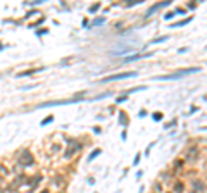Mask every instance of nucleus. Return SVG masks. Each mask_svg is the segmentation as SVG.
Listing matches in <instances>:
<instances>
[{"label":"nucleus","mask_w":207,"mask_h":193,"mask_svg":"<svg viewBox=\"0 0 207 193\" xmlns=\"http://www.w3.org/2000/svg\"><path fill=\"white\" fill-rule=\"evenodd\" d=\"M197 71H200L199 67H192V69H185L181 71V73H174V74H167V76H157L155 79H179L183 78V76H186V74H192V73H197Z\"/></svg>","instance_id":"nucleus-1"},{"label":"nucleus","mask_w":207,"mask_h":193,"mask_svg":"<svg viewBox=\"0 0 207 193\" xmlns=\"http://www.w3.org/2000/svg\"><path fill=\"white\" fill-rule=\"evenodd\" d=\"M17 162L21 164V167L31 166L33 164V155H31L28 150H23V152H19V155H17Z\"/></svg>","instance_id":"nucleus-2"},{"label":"nucleus","mask_w":207,"mask_h":193,"mask_svg":"<svg viewBox=\"0 0 207 193\" xmlns=\"http://www.w3.org/2000/svg\"><path fill=\"white\" fill-rule=\"evenodd\" d=\"M81 98H73V100H55V102H43L40 103V107H54V105H69V103L79 102Z\"/></svg>","instance_id":"nucleus-3"},{"label":"nucleus","mask_w":207,"mask_h":193,"mask_svg":"<svg viewBox=\"0 0 207 193\" xmlns=\"http://www.w3.org/2000/svg\"><path fill=\"white\" fill-rule=\"evenodd\" d=\"M133 76H137V73H121V74H112V76H107V78H104V83L116 81V79H124V78H133Z\"/></svg>","instance_id":"nucleus-4"},{"label":"nucleus","mask_w":207,"mask_h":193,"mask_svg":"<svg viewBox=\"0 0 207 193\" xmlns=\"http://www.w3.org/2000/svg\"><path fill=\"white\" fill-rule=\"evenodd\" d=\"M78 148H79V145H76L73 140H69V148L66 150V159H69V157H73V155H74V152L78 150Z\"/></svg>","instance_id":"nucleus-5"},{"label":"nucleus","mask_w":207,"mask_h":193,"mask_svg":"<svg viewBox=\"0 0 207 193\" xmlns=\"http://www.w3.org/2000/svg\"><path fill=\"white\" fill-rule=\"evenodd\" d=\"M36 71H40V69H28V71H24V73H19V74H17V78H21V76H29V74L36 73Z\"/></svg>","instance_id":"nucleus-6"},{"label":"nucleus","mask_w":207,"mask_h":193,"mask_svg":"<svg viewBox=\"0 0 207 193\" xmlns=\"http://www.w3.org/2000/svg\"><path fill=\"white\" fill-rule=\"evenodd\" d=\"M52 119H54V117H52V115H48V117H45V119L41 121V126H45V124H48V123H52Z\"/></svg>","instance_id":"nucleus-7"},{"label":"nucleus","mask_w":207,"mask_h":193,"mask_svg":"<svg viewBox=\"0 0 207 193\" xmlns=\"http://www.w3.org/2000/svg\"><path fill=\"white\" fill-rule=\"evenodd\" d=\"M99 153H100V150H95V152H93V153H91V155H90V157H88V160H91V159H95V157H97V155H99Z\"/></svg>","instance_id":"nucleus-8"},{"label":"nucleus","mask_w":207,"mask_h":193,"mask_svg":"<svg viewBox=\"0 0 207 193\" xmlns=\"http://www.w3.org/2000/svg\"><path fill=\"white\" fill-rule=\"evenodd\" d=\"M104 21H105V19H97V21H93V26H95V24H102Z\"/></svg>","instance_id":"nucleus-9"},{"label":"nucleus","mask_w":207,"mask_h":193,"mask_svg":"<svg viewBox=\"0 0 207 193\" xmlns=\"http://www.w3.org/2000/svg\"><path fill=\"white\" fill-rule=\"evenodd\" d=\"M4 48H5V47H4V45H0V52H2V50H4Z\"/></svg>","instance_id":"nucleus-10"},{"label":"nucleus","mask_w":207,"mask_h":193,"mask_svg":"<svg viewBox=\"0 0 207 193\" xmlns=\"http://www.w3.org/2000/svg\"><path fill=\"white\" fill-rule=\"evenodd\" d=\"M41 193H48V190H43V191H41Z\"/></svg>","instance_id":"nucleus-11"}]
</instances>
